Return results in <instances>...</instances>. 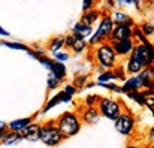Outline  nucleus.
<instances>
[{
    "instance_id": "9d476101",
    "label": "nucleus",
    "mask_w": 154,
    "mask_h": 148,
    "mask_svg": "<svg viewBox=\"0 0 154 148\" xmlns=\"http://www.w3.org/2000/svg\"><path fill=\"white\" fill-rule=\"evenodd\" d=\"M109 15H111V20H112L114 26H118V24H126V26H130V27L135 26V20L124 11H120V9L112 11Z\"/></svg>"
},
{
    "instance_id": "1a4fd4ad",
    "label": "nucleus",
    "mask_w": 154,
    "mask_h": 148,
    "mask_svg": "<svg viewBox=\"0 0 154 148\" xmlns=\"http://www.w3.org/2000/svg\"><path fill=\"white\" fill-rule=\"evenodd\" d=\"M112 48H114V52L117 54V57L123 58V57H129L132 49L135 47V41L133 39H124V41H117V42H112L111 44Z\"/></svg>"
},
{
    "instance_id": "6e6552de",
    "label": "nucleus",
    "mask_w": 154,
    "mask_h": 148,
    "mask_svg": "<svg viewBox=\"0 0 154 148\" xmlns=\"http://www.w3.org/2000/svg\"><path fill=\"white\" fill-rule=\"evenodd\" d=\"M132 29L130 26H126V24H118V26H114L112 32H111V36L108 39L109 44L112 42H117V41H124V39H132Z\"/></svg>"
},
{
    "instance_id": "cd10ccee",
    "label": "nucleus",
    "mask_w": 154,
    "mask_h": 148,
    "mask_svg": "<svg viewBox=\"0 0 154 148\" xmlns=\"http://www.w3.org/2000/svg\"><path fill=\"white\" fill-rule=\"evenodd\" d=\"M60 84H61V81H60V79H57L55 76H52L51 73H50V76H48V82H47L48 90H54V88H57Z\"/></svg>"
},
{
    "instance_id": "a878e982",
    "label": "nucleus",
    "mask_w": 154,
    "mask_h": 148,
    "mask_svg": "<svg viewBox=\"0 0 154 148\" xmlns=\"http://www.w3.org/2000/svg\"><path fill=\"white\" fill-rule=\"evenodd\" d=\"M52 58H54L55 61H58V63H66V61L70 58V54L63 48V49H60V51L52 52Z\"/></svg>"
},
{
    "instance_id": "c85d7f7f",
    "label": "nucleus",
    "mask_w": 154,
    "mask_h": 148,
    "mask_svg": "<svg viewBox=\"0 0 154 148\" xmlns=\"http://www.w3.org/2000/svg\"><path fill=\"white\" fill-rule=\"evenodd\" d=\"M96 3H97V0H82V12L96 8Z\"/></svg>"
},
{
    "instance_id": "a211bd4d",
    "label": "nucleus",
    "mask_w": 154,
    "mask_h": 148,
    "mask_svg": "<svg viewBox=\"0 0 154 148\" xmlns=\"http://www.w3.org/2000/svg\"><path fill=\"white\" fill-rule=\"evenodd\" d=\"M99 117H100V114H99V111H97L96 106H87L85 111L82 112V121L87 123V124H94V123H97Z\"/></svg>"
},
{
    "instance_id": "423d86ee",
    "label": "nucleus",
    "mask_w": 154,
    "mask_h": 148,
    "mask_svg": "<svg viewBox=\"0 0 154 148\" xmlns=\"http://www.w3.org/2000/svg\"><path fill=\"white\" fill-rule=\"evenodd\" d=\"M38 136H39V141H42L48 147H55V145H58L63 141L61 133L58 132L57 126L52 124V123L39 126V135Z\"/></svg>"
},
{
    "instance_id": "58836bf2",
    "label": "nucleus",
    "mask_w": 154,
    "mask_h": 148,
    "mask_svg": "<svg viewBox=\"0 0 154 148\" xmlns=\"http://www.w3.org/2000/svg\"><path fill=\"white\" fill-rule=\"evenodd\" d=\"M0 135H2V133H0Z\"/></svg>"
},
{
    "instance_id": "ddd939ff",
    "label": "nucleus",
    "mask_w": 154,
    "mask_h": 148,
    "mask_svg": "<svg viewBox=\"0 0 154 148\" xmlns=\"http://www.w3.org/2000/svg\"><path fill=\"white\" fill-rule=\"evenodd\" d=\"M142 88V84H141V79L138 75H132L130 78L124 79V84L120 87L121 93H130V91H139Z\"/></svg>"
},
{
    "instance_id": "4c0bfd02",
    "label": "nucleus",
    "mask_w": 154,
    "mask_h": 148,
    "mask_svg": "<svg viewBox=\"0 0 154 148\" xmlns=\"http://www.w3.org/2000/svg\"><path fill=\"white\" fill-rule=\"evenodd\" d=\"M126 148H138V147H135V145H129V147H126Z\"/></svg>"
},
{
    "instance_id": "4be33fe9",
    "label": "nucleus",
    "mask_w": 154,
    "mask_h": 148,
    "mask_svg": "<svg viewBox=\"0 0 154 148\" xmlns=\"http://www.w3.org/2000/svg\"><path fill=\"white\" fill-rule=\"evenodd\" d=\"M115 79H118V75L115 73L114 69H111V70H103L100 75H97V84H99V85H100V84H106V82H112V81H115Z\"/></svg>"
},
{
    "instance_id": "c9c22d12",
    "label": "nucleus",
    "mask_w": 154,
    "mask_h": 148,
    "mask_svg": "<svg viewBox=\"0 0 154 148\" xmlns=\"http://www.w3.org/2000/svg\"><path fill=\"white\" fill-rule=\"evenodd\" d=\"M5 130H6V124H5V123H2V121H0V133H3V132H5Z\"/></svg>"
},
{
    "instance_id": "473e14b6",
    "label": "nucleus",
    "mask_w": 154,
    "mask_h": 148,
    "mask_svg": "<svg viewBox=\"0 0 154 148\" xmlns=\"http://www.w3.org/2000/svg\"><path fill=\"white\" fill-rule=\"evenodd\" d=\"M87 79H88V76H87V75H82V76H79V78L75 79V85H76V87H82V84H84Z\"/></svg>"
},
{
    "instance_id": "f3484780",
    "label": "nucleus",
    "mask_w": 154,
    "mask_h": 148,
    "mask_svg": "<svg viewBox=\"0 0 154 148\" xmlns=\"http://www.w3.org/2000/svg\"><path fill=\"white\" fill-rule=\"evenodd\" d=\"M88 48V42H87V39H82V38H78V36H75L73 35V38H72V42H70V45H69V48L73 54H82V52H85Z\"/></svg>"
},
{
    "instance_id": "7ed1b4c3",
    "label": "nucleus",
    "mask_w": 154,
    "mask_h": 148,
    "mask_svg": "<svg viewBox=\"0 0 154 148\" xmlns=\"http://www.w3.org/2000/svg\"><path fill=\"white\" fill-rule=\"evenodd\" d=\"M112 29H114V23L111 20V15L108 12H102V17L97 21V27L93 30V35L87 41L88 47H96V45H99L102 42H108Z\"/></svg>"
},
{
    "instance_id": "dca6fc26",
    "label": "nucleus",
    "mask_w": 154,
    "mask_h": 148,
    "mask_svg": "<svg viewBox=\"0 0 154 148\" xmlns=\"http://www.w3.org/2000/svg\"><path fill=\"white\" fill-rule=\"evenodd\" d=\"M141 79V84H142V88L145 90H153V66L150 67H145L142 69L139 73H136Z\"/></svg>"
},
{
    "instance_id": "f704fd0d",
    "label": "nucleus",
    "mask_w": 154,
    "mask_h": 148,
    "mask_svg": "<svg viewBox=\"0 0 154 148\" xmlns=\"http://www.w3.org/2000/svg\"><path fill=\"white\" fill-rule=\"evenodd\" d=\"M0 36H3V38H9L11 35H9V32H8L6 29H3V27L0 26Z\"/></svg>"
},
{
    "instance_id": "b1692460",
    "label": "nucleus",
    "mask_w": 154,
    "mask_h": 148,
    "mask_svg": "<svg viewBox=\"0 0 154 148\" xmlns=\"http://www.w3.org/2000/svg\"><path fill=\"white\" fill-rule=\"evenodd\" d=\"M138 29L141 30V33L148 39V38H153L154 35V26L151 21H144V23H141L139 26H138Z\"/></svg>"
},
{
    "instance_id": "9b49d317",
    "label": "nucleus",
    "mask_w": 154,
    "mask_h": 148,
    "mask_svg": "<svg viewBox=\"0 0 154 148\" xmlns=\"http://www.w3.org/2000/svg\"><path fill=\"white\" fill-rule=\"evenodd\" d=\"M18 135H20V138L21 139H26V141H32V142H35V141H39V124H36V123H30L29 126H26L21 132H18Z\"/></svg>"
},
{
    "instance_id": "f257e3e1",
    "label": "nucleus",
    "mask_w": 154,
    "mask_h": 148,
    "mask_svg": "<svg viewBox=\"0 0 154 148\" xmlns=\"http://www.w3.org/2000/svg\"><path fill=\"white\" fill-rule=\"evenodd\" d=\"M150 66H153V44H135L126 61V72L129 75H136Z\"/></svg>"
},
{
    "instance_id": "72a5a7b5",
    "label": "nucleus",
    "mask_w": 154,
    "mask_h": 148,
    "mask_svg": "<svg viewBox=\"0 0 154 148\" xmlns=\"http://www.w3.org/2000/svg\"><path fill=\"white\" fill-rule=\"evenodd\" d=\"M133 3V6L136 8V9H141L142 8V0H130V5Z\"/></svg>"
},
{
    "instance_id": "6ab92c4d",
    "label": "nucleus",
    "mask_w": 154,
    "mask_h": 148,
    "mask_svg": "<svg viewBox=\"0 0 154 148\" xmlns=\"http://www.w3.org/2000/svg\"><path fill=\"white\" fill-rule=\"evenodd\" d=\"M54 60V58H52ZM50 70V73H51L52 76H55L57 79H60V81H63L64 78H66V66L63 64V63H58V61H52L51 67L48 69Z\"/></svg>"
},
{
    "instance_id": "aec40b11",
    "label": "nucleus",
    "mask_w": 154,
    "mask_h": 148,
    "mask_svg": "<svg viewBox=\"0 0 154 148\" xmlns=\"http://www.w3.org/2000/svg\"><path fill=\"white\" fill-rule=\"evenodd\" d=\"M30 123H33V121H32V118H29V117H27V118H18V120L11 121V123L6 126V129L11 130V132H17V133H18V132H21L26 126H29Z\"/></svg>"
},
{
    "instance_id": "f8f14e48",
    "label": "nucleus",
    "mask_w": 154,
    "mask_h": 148,
    "mask_svg": "<svg viewBox=\"0 0 154 148\" xmlns=\"http://www.w3.org/2000/svg\"><path fill=\"white\" fill-rule=\"evenodd\" d=\"M100 17H102V11L100 9H97V8H93V9H90V11H85V12H82V15H81V23L82 24H85V26H94V24H97V21L100 20Z\"/></svg>"
},
{
    "instance_id": "5701e85b",
    "label": "nucleus",
    "mask_w": 154,
    "mask_h": 148,
    "mask_svg": "<svg viewBox=\"0 0 154 148\" xmlns=\"http://www.w3.org/2000/svg\"><path fill=\"white\" fill-rule=\"evenodd\" d=\"M63 48H64V39H63V36H55V38H52V39H50V42H48V45H47V49L51 51V52L60 51V49H63Z\"/></svg>"
},
{
    "instance_id": "20e7f679",
    "label": "nucleus",
    "mask_w": 154,
    "mask_h": 148,
    "mask_svg": "<svg viewBox=\"0 0 154 148\" xmlns=\"http://www.w3.org/2000/svg\"><path fill=\"white\" fill-rule=\"evenodd\" d=\"M55 126H57V129H58V132L61 133L63 138H70L81 130V120L78 118L76 114L67 111V112H63L57 118Z\"/></svg>"
},
{
    "instance_id": "0eeeda50",
    "label": "nucleus",
    "mask_w": 154,
    "mask_h": 148,
    "mask_svg": "<svg viewBox=\"0 0 154 148\" xmlns=\"http://www.w3.org/2000/svg\"><path fill=\"white\" fill-rule=\"evenodd\" d=\"M114 123H115V130L120 135L127 136V135L132 133V130L135 127V117H133L132 112H121L114 120Z\"/></svg>"
},
{
    "instance_id": "39448f33",
    "label": "nucleus",
    "mask_w": 154,
    "mask_h": 148,
    "mask_svg": "<svg viewBox=\"0 0 154 148\" xmlns=\"http://www.w3.org/2000/svg\"><path fill=\"white\" fill-rule=\"evenodd\" d=\"M96 106H97V111L100 115H103L108 120H112V121L123 112V102L118 99L102 97L99 99Z\"/></svg>"
},
{
    "instance_id": "e433bc0d",
    "label": "nucleus",
    "mask_w": 154,
    "mask_h": 148,
    "mask_svg": "<svg viewBox=\"0 0 154 148\" xmlns=\"http://www.w3.org/2000/svg\"><path fill=\"white\" fill-rule=\"evenodd\" d=\"M144 2H145V3H148V5H151V3H153L154 0H144Z\"/></svg>"
},
{
    "instance_id": "412c9836",
    "label": "nucleus",
    "mask_w": 154,
    "mask_h": 148,
    "mask_svg": "<svg viewBox=\"0 0 154 148\" xmlns=\"http://www.w3.org/2000/svg\"><path fill=\"white\" fill-rule=\"evenodd\" d=\"M0 139H2V142L3 144H6V145H14V144H18L20 141H21V138H20V135L17 133V132H3L2 135H0Z\"/></svg>"
},
{
    "instance_id": "bb28decb",
    "label": "nucleus",
    "mask_w": 154,
    "mask_h": 148,
    "mask_svg": "<svg viewBox=\"0 0 154 148\" xmlns=\"http://www.w3.org/2000/svg\"><path fill=\"white\" fill-rule=\"evenodd\" d=\"M127 96L129 99H132L133 102H136V103H139V105H144L145 103V97H144V93L139 90V91H130V93H127Z\"/></svg>"
},
{
    "instance_id": "2f4dec72",
    "label": "nucleus",
    "mask_w": 154,
    "mask_h": 148,
    "mask_svg": "<svg viewBox=\"0 0 154 148\" xmlns=\"http://www.w3.org/2000/svg\"><path fill=\"white\" fill-rule=\"evenodd\" d=\"M63 91H64V93H66L67 96H70V97H72V96H73V94L76 93V88H75L73 85H64Z\"/></svg>"
},
{
    "instance_id": "393cba45",
    "label": "nucleus",
    "mask_w": 154,
    "mask_h": 148,
    "mask_svg": "<svg viewBox=\"0 0 154 148\" xmlns=\"http://www.w3.org/2000/svg\"><path fill=\"white\" fill-rule=\"evenodd\" d=\"M0 45L2 47H6V48L11 49H18V51H29V47L24 45V44H20V42H9V41H0Z\"/></svg>"
},
{
    "instance_id": "7c9ffc66",
    "label": "nucleus",
    "mask_w": 154,
    "mask_h": 148,
    "mask_svg": "<svg viewBox=\"0 0 154 148\" xmlns=\"http://www.w3.org/2000/svg\"><path fill=\"white\" fill-rule=\"evenodd\" d=\"M102 87L105 88H108V90H111V91H115V93H121V90H120V85H117V84H111V82H106V84H100Z\"/></svg>"
},
{
    "instance_id": "4468645a",
    "label": "nucleus",
    "mask_w": 154,
    "mask_h": 148,
    "mask_svg": "<svg viewBox=\"0 0 154 148\" xmlns=\"http://www.w3.org/2000/svg\"><path fill=\"white\" fill-rule=\"evenodd\" d=\"M93 30H94V27L85 26V24H82L81 21H76V23L73 24V27H72V35H75V36H78V38H82V39H88V38L93 35Z\"/></svg>"
},
{
    "instance_id": "2eb2a0df",
    "label": "nucleus",
    "mask_w": 154,
    "mask_h": 148,
    "mask_svg": "<svg viewBox=\"0 0 154 148\" xmlns=\"http://www.w3.org/2000/svg\"><path fill=\"white\" fill-rule=\"evenodd\" d=\"M70 96H67L64 91H60V93H57L55 96H52L50 100H48V103L45 105V108H44V114L45 112H48V111H51L52 108H55L57 105H60V103H69L70 102Z\"/></svg>"
},
{
    "instance_id": "c756f323",
    "label": "nucleus",
    "mask_w": 154,
    "mask_h": 148,
    "mask_svg": "<svg viewBox=\"0 0 154 148\" xmlns=\"http://www.w3.org/2000/svg\"><path fill=\"white\" fill-rule=\"evenodd\" d=\"M97 102H99V96H96V94L87 96V99H85V105L87 106H96Z\"/></svg>"
},
{
    "instance_id": "f03ea898",
    "label": "nucleus",
    "mask_w": 154,
    "mask_h": 148,
    "mask_svg": "<svg viewBox=\"0 0 154 148\" xmlns=\"http://www.w3.org/2000/svg\"><path fill=\"white\" fill-rule=\"evenodd\" d=\"M93 52H91V57L94 60V63L102 67L103 70H111L117 66L118 63V57L117 54L114 52V48L109 42H102L96 47H91Z\"/></svg>"
}]
</instances>
